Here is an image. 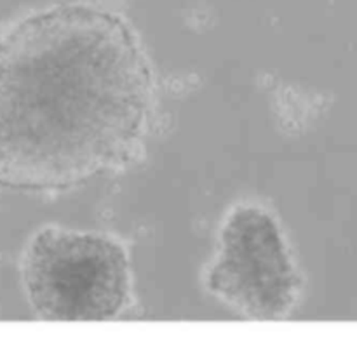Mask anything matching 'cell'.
Returning <instances> with one entry per match:
<instances>
[{
	"label": "cell",
	"mask_w": 357,
	"mask_h": 339,
	"mask_svg": "<svg viewBox=\"0 0 357 339\" xmlns=\"http://www.w3.org/2000/svg\"><path fill=\"white\" fill-rule=\"evenodd\" d=\"M159 90L131 24L93 3H56L0 31V190L51 194L143 155Z\"/></svg>",
	"instance_id": "obj_1"
},
{
	"label": "cell",
	"mask_w": 357,
	"mask_h": 339,
	"mask_svg": "<svg viewBox=\"0 0 357 339\" xmlns=\"http://www.w3.org/2000/svg\"><path fill=\"white\" fill-rule=\"evenodd\" d=\"M20 278L28 305L42 320L105 322L136 306L131 254L110 233L42 226L24 246Z\"/></svg>",
	"instance_id": "obj_2"
},
{
	"label": "cell",
	"mask_w": 357,
	"mask_h": 339,
	"mask_svg": "<svg viewBox=\"0 0 357 339\" xmlns=\"http://www.w3.org/2000/svg\"><path fill=\"white\" fill-rule=\"evenodd\" d=\"M202 285L244 319L282 320L295 312L302 274L271 209L258 202H237L225 212Z\"/></svg>",
	"instance_id": "obj_3"
}]
</instances>
